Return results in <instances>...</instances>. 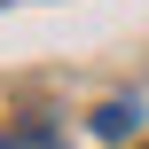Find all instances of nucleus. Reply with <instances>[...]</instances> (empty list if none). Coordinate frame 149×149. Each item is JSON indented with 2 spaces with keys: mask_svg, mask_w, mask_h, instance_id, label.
Instances as JSON below:
<instances>
[{
  "mask_svg": "<svg viewBox=\"0 0 149 149\" xmlns=\"http://www.w3.org/2000/svg\"><path fill=\"white\" fill-rule=\"evenodd\" d=\"M134 126H141V110H134V102H102V110H94V134H102V141H126Z\"/></svg>",
  "mask_w": 149,
  "mask_h": 149,
  "instance_id": "obj_1",
  "label": "nucleus"
},
{
  "mask_svg": "<svg viewBox=\"0 0 149 149\" xmlns=\"http://www.w3.org/2000/svg\"><path fill=\"white\" fill-rule=\"evenodd\" d=\"M0 149H63V134H55V126H8Z\"/></svg>",
  "mask_w": 149,
  "mask_h": 149,
  "instance_id": "obj_2",
  "label": "nucleus"
}]
</instances>
